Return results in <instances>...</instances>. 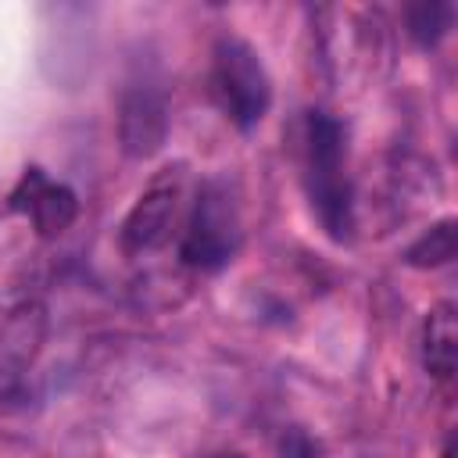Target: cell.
I'll return each mask as SVG.
<instances>
[{
	"mask_svg": "<svg viewBox=\"0 0 458 458\" xmlns=\"http://www.w3.org/2000/svg\"><path fill=\"white\" fill-rule=\"evenodd\" d=\"M168 136V97L154 72L140 68L118 97V143L129 157H150Z\"/></svg>",
	"mask_w": 458,
	"mask_h": 458,
	"instance_id": "obj_4",
	"label": "cell"
},
{
	"mask_svg": "<svg viewBox=\"0 0 458 458\" xmlns=\"http://www.w3.org/2000/svg\"><path fill=\"white\" fill-rule=\"evenodd\" d=\"M179 204H182V168H165L129 208L122 222V250L125 254L161 250L172 240Z\"/></svg>",
	"mask_w": 458,
	"mask_h": 458,
	"instance_id": "obj_5",
	"label": "cell"
},
{
	"mask_svg": "<svg viewBox=\"0 0 458 458\" xmlns=\"http://www.w3.org/2000/svg\"><path fill=\"white\" fill-rule=\"evenodd\" d=\"M240 204L225 179H208L197 190L193 211L182 229L179 258L197 272H218L240 250Z\"/></svg>",
	"mask_w": 458,
	"mask_h": 458,
	"instance_id": "obj_3",
	"label": "cell"
},
{
	"mask_svg": "<svg viewBox=\"0 0 458 458\" xmlns=\"http://www.w3.org/2000/svg\"><path fill=\"white\" fill-rule=\"evenodd\" d=\"M279 458H318V447L315 440L304 433V429H286L283 440H279Z\"/></svg>",
	"mask_w": 458,
	"mask_h": 458,
	"instance_id": "obj_11",
	"label": "cell"
},
{
	"mask_svg": "<svg viewBox=\"0 0 458 458\" xmlns=\"http://www.w3.org/2000/svg\"><path fill=\"white\" fill-rule=\"evenodd\" d=\"M7 208L25 215L39 236H61L79 215V197L72 193V186L54 182L43 168L32 165L21 172L18 186L11 190Z\"/></svg>",
	"mask_w": 458,
	"mask_h": 458,
	"instance_id": "obj_7",
	"label": "cell"
},
{
	"mask_svg": "<svg viewBox=\"0 0 458 458\" xmlns=\"http://www.w3.org/2000/svg\"><path fill=\"white\" fill-rule=\"evenodd\" d=\"M222 458H240V454H222Z\"/></svg>",
	"mask_w": 458,
	"mask_h": 458,
	"instance_id": "obj_12",
	"label": "cell"
},
{
	"mask_svg": "<svg viewBox=\"0 0 458 458\" xmlns=\"http://www.w3.org/2000/svg\"><path fill=\"white\" fill-rule=\"evenodd\" d=\"M451 18H454V4H447V0H419L404 11L408 36L419 47H437L444 39V32L451 29Z\"/></svg>",
	"mask_w": 458,
	"mask_h": 458,
	"instance_id": "obj_10",
	"label": "cell"
},
{
	"mask_svg": "<svg viewBox=\"0 0 458 458\" xmlns=\"http://www.w3.org/2000/svg\"><path fill=\"white\" fill-rule=\"evenodd\" d=\"M211 97L236 129H254L272 104V79L261 54L240 36H218L211 50Z\"/></svg>",
	"mask_w": 458,
	"mask_h": 458,
	"instance_id": "obj_2",
	"label": "cell"
},
{
	"mask_svg": "<svg viewBox=\"0 0 458 458\" xmlns=\"http://www.w3.org/2000/svg\"><path fill=\"white\" fill-rule=\"evenodd\" d=\"M304 179L311 208L333 240H351L354 197L347 179V136L329 111H308L304 122Z\"/></svg>",
	"mask_w": 458,
	"mask_h": 458,
	"instance_id": "obj_1",
	"label": "cell"
},
{
	"mask_svg": "<svg viewBox=\"0 0 458 458\" xmlns=\"http://www.w3.org/2000/svg\"><path fill=\"white\" fill-rule=\"evenodd\" d=\"M43 336H47V311L36 301L18 304L0 322V401H14L25 394V379L43 351Z\"/></svg>",
	"mask_w": 458,
	"mask_h": 458,
	"instance_id": "obj_6",
	"label": "cell"
},
{
	"mask_svg": "<svg viewBox=\"0 0 458 458\" xmlns=\"http://www.w3.org/2000/svg\"><path fill=\"white\" fill-rule=\"evenodd\" d=\"M454 250H458V229H454V218H444L404 250V261L415 268H440L454 258Z\"/></svg>",
	"mask_w": 458,
	"mask_h": 458,
	"instance_id": "obj_9",
	"label": "cell"
},
{
	"mask_svg": "<svg viewBox=\"0 0 458 458\" xmlns=\"http://www.w3.org/2000/svg\"><path fill=\"white\" fill-rule=\"evenodd\" d=\"M458 365V311L451 301L429 308L422 322V369L433 379H451Z\"/></svg>",
	"mask_w": 458,
	"mask_h": 458,
	"instance_id": "obj_8",
	"label": "cell"
}]
</instances>
